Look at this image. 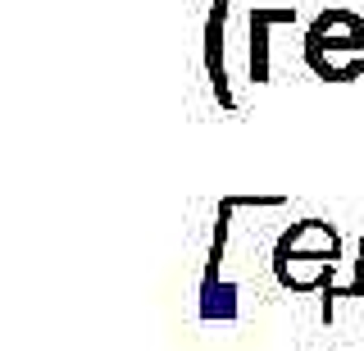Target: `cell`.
<instances>
[{
  "label": "cell",
  "mask_w": 364,
  "mask_h": 351,
  "mask_svg": "<svg viewBox=\"0 0 364 351\" xmlns=\"http://www.w3.org/2000/svg\"><path fill=\"white\" fill-rule=\"evenodd\" d=\"M296 5H250V41H246V73L255 87L273 78V28H296Z\"/></svg>",
  "instance_id": "cell-1"
},
{
  "label": "cell",
  "mask_w": 364,
  "mask_h": 351,
  "mask_svg": "<svg viewBox=\"0 0 364 351\" xmlns=\"http://www.w3.org/2000/svg\"><path fill=\"white\" fill-rule=\"evenodd\" d=\"M273 251H278V256H323V260H337L341 256V233H337V224H328V219H301V224H291V229L273 242Z\"/></svg>",
  "instance_id": "cell-4"
},
{
  "label": "cell",
  "mask_w": 364,
  "mask_h": 351,
  "mask_svg": "<svg viewBox=\"0 0 364 351\" xmlns=\"http://www.w3.org/2000/svg\"><path fill=\"white\" fill-rule=\"evenodd\" d=\"M360 260H364V233H360Z\"/></svg>",
  "instance_id": "cell-7"
},
{
  "label": "cell",
  "mask_w": 364,
  "mask_h": 351,
  "mask_svg": "<svg viewBox=\"0 0 364 351\" xmlns=\"http://www.w3.org/2000/svg\"><path fill=\"white\" fill-rule=\"evenodd\" d=\"M273 278H278L282 292L310 297V292H323L328 283L337 278V260H323V256H278V251H273Z\"/></svg>",
  "instance_id": "cell-3"
},
{
  "label": "cell",
  "mask_w": 364,
  "mask_h": 351,
  "mask_svg": "<svg viewBox=\"0 0 364 351\" xmlns=\"http://www.w3.org/2000/svg\"><path fill=\"white\" fill-rule=\"evenodd\" d=\"M305 41H314V46H337V51H364V19L355 9L328 5V9H318V19L305 28Z\"/></svg>",
  "instance_id": "cell-5"
},
{
  "label": "cell",
  "mask_w": 364,
  "mask_h": 351,
  "mask_svg": "<svg viewBox=\"0 0 364 351\" xmlns=\"http://www.w3.org/2000/svg\"><path fill=\"white\" fill-rule=\"evenodd\" d=\"M305 69L323 83H355L364 78V51H337V46H314L305 41Z\"/></svg>",
  "instance_id": "cell-6"
},
{
  "label": "cell",
  "mask_w": 364,
  "mask_h": 351,
  "mask_svg": "<svg viewBox=\"0 0 364 351\" xmlns=\"http://www.w3.org/2000/svg\"><path fill=\"white\" fill-rule=\"evenodd\" d=\"M228 14H232V0H210V14H205V32H200V64L210 78V92L223 110H237L242 100L232 92V78H228V60H223V41H228Z\"/></svg>",
  "instance_id": "cell-2"
}]
</instances>
